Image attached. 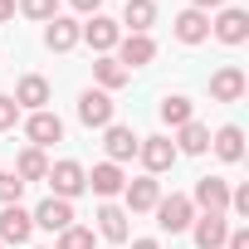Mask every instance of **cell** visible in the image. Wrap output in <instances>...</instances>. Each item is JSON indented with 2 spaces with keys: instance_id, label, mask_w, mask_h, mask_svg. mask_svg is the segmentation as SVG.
Masks as SVG:
<instances>
[{
  "instance_id": "1",
  "label": "cell",
  "mask_w": 249,
  "mask_h": 249,
  "mask_svg": "<svg viewBox=\"0 0 249 249\" xmlns=\"http://www.w3.org/2000/svg\"><path fill=\"white\" fill-rule=\"evenodd\" d=\"M152 210H157V225H161L166 234H181V230H191V220H196L191 196H166V200H157Z\"/></svg>"
},
{
  "instance_id": "2",
  "label": "cell",
  "mask_w": 249,
  "mask_h": 249,
  "mask_svg": "<svg viewBox=\"0 0 249 249\" xmlns=\"http://www.w3.org/2000/svg\"><path fill=\"white\" fill-rule=\"evenodd\" d=\"M49 186H54V196L59 200H73L78 191H88V171L78 166V161H59V166H49V176H44Z\"/></svg>"
},
{
  "instance_id": "3",
  "label": "cell",
  "mask_w": 249,
  "mask_h": 249,
  "mask_svg": "<svg viewBox=\"0 0 249 249\" xmlns=\"http://www.w3.org/2000/svg\"><path fill=\"white\" fill-rule=\"evenodd\" d=\"M137 157H142V166H147V171L157 176V171H171L181 152H176V142H171V137H142Z\"/></svg>"
},
{
  "instance_id": "4",
  "label": "cell",
  "mask_w": 249,
  "mask_h": 249,
  "mask_svg": "<svg viewBox=\"0 0 249 249\" xmlns=\"http://www.w3.org/2000/svg\"><path fill=\"white\" fill-rule=\"evenodd\" d=\"M191 205H200L205 215H225V210H230V181H220V176H200Z\"/></svg>"
},
{
  "instance_id": "5",
  "label": "cell",
  "mask_w": 249,
  "mask_h": 249,
  "mask_svg": "<svg viewBox=\"0 0 249 249\" xmlns=\"http://www.w3.org/2000/svg\"><path fill=\"white\" fill-rule=\"evenodd\" d=\"M25 137H30V147H54V142H64V122L54 117V112H30V122H25Z\"/></svg>"
},
{
  "instance_id": "6",
  "label": "cell",
  "mask_w": 249,
  "mask_h": 249,
  "mask_svg": "<svg viewBox=\"0 0 249 249\" xmlns=\"http://www.w3.org/2000/svg\"><path fill=\"white\" fill-rule=\"evenodd\" d=\"M78 122H83V127H107V122H112V98L103 88H88L78 98Z\"/></svg>"
},
{
  "instance_id": "7",
  "label": "cell",
  "mask_w": 249,
  "mask_h": 249,
  "mask_svg": "<svg viewBox=\"0 0 249 249\" xmlns=\"http://www.w3.org/2000/svg\"><path fill=\"white\" fill-rule=\"evenodd\" d=\"M244 88H249V83H244V73H239L234 64H225V69L210 73V98H215V103H239Z\"/></svg>"
},
{
  "instance_id": "8",
  "label": "cell",
  "mask_w": 249,
  "mask_h": 249,
  "mask_svg": "<svg viewBox=\"0 0 249 249\" xmlns=\"http://www.w3.org/2000/svg\"><path fill=\"white\" fill-rule=\"evenodd\" d=\"M78 39H88L98 54H107V49L122 39V30H117V20H107V15H93L88 25H78Z\"/></svg>"
},
{
  "instance_id": "9",
  "label": "cell",
  "mask_w": 249,
  "mask_h": 249,
  "mask_svg": "<svg viewBox=\"0 0 249 249\" xmlns=\"http://www.w3.org/2000/svg\"><path fill=\"white\" fill-rule=\"evenodd\" d=\"M30 220H35L39 230H54V234H64V230L73 225V205H69V200H59V196H49V200H44V205H39Z\"/></svg>"
},
{
  "instance_id": "10",
  "label": "cell",
  "mask_w": 249,
  "mask_h": 249,
  "mask_svg": "<svg viewBox=\"0 0 249 249\" xmlns=\"http://www.w3.org/2000/svg\"><path fill=\"white\" fill-rule=\"evenodd\" d=\"M117 44H122V54H117V64L127 69V73H132V69H147V64L157 59V44H152L147 35H127V39H117Z\"/></svg>"
},
{
  "instance_id": "11",
  "label": "cell",
  "mask_w": 249,
  "mask_h": 249,
  "mask_svg": "<svg viewBox=\"0 0 249 249\" xmlns=\"http://www.w3.org/2000/svg\"><path fill=\"white\" fill-rule=\"evenodd\" d=\"M171 30H176L181 44H200V39H210V15L205 10H181L171 20Z\"/></svg>"
},
{
  "instance_id": "12",
  "label": "cell",
  "mask_w": 249,
  "mask_h": 249,
  "mask_svg": "<svg viewBox=\"0 0 249 249\" xmlns=\"http://www.w3.org/2000/svg\"><path fill=\"white\" fill-rule=\"evenodd\" d=\"M191 230H196V249H220L230 239V220L225 215H200V220H191Z\"/></svg>"
},
{
  "instance_id": "13",
  "label": "cell",
  "mask_w": 249,
  "mask_h": 249,
  "mask_svg": "<svg viewBox=\"0 0 249 249\" xmlns=\"http://www.w3.org/2000/svg\"><path fill=\"white\" fill-rule=\"evenodd\" d=\"M30 230H35V220H30L20 205H5V210H0V244H25Z\"/></svg>"
},
{
  "instance_id": "14",
  "label": "cell",
  "mask_w": 249,
  "mask_h": 249,
  "mask_svg": "<svg viewBox=\"0 0 249 249\" xmlns=\"http://www.w3.org/2000/svg\"><path fill=\"white\" fill-rule=\"evenodd\" d=\"M210 30H215L220 44H244V39H249V15H244V10H220V20H215Z\"/></svg>"
},
{
  "instance_id": "15",
  "label": "cell",
  "mask_w": 249,
  "mask_h": 249,
  "mask_svg": "<svg viewBox=\"0 0 249 249\" xmlns=\"http://www.w3.org/2000/svg\"><path fill=\"white\" fill-rule=\"evenodd\" d=\"M44 103H49V83H44L39 73L20 78V88H15V107H30V112H44Z\"/></svg>"
},
{
  "instance_id": "16",
  "label": "cell",
  "mask_w": 249,
  "mask_h": 249,
  "mask_svg": "<svg viewBox=\"0 0 249 249\" xmlns=\"http://www.w3.org/2000/svg\"><path fill=\"white\" fill-rule=\"evenodd\" d=\"M103 147H107V157H112V161H127V157H137V147H142V137H137L132 127H107V137H103Z\"/></svg>"
},
{
  "instance_id": "17",
  "label": "cell",
  "mask_w": 249,
  "mask_h": 249,
  "mask_svg": "<svg viewBox=\"0 0 249 249\" xmlns=\"http://www.w3.org/2000/svg\"><path fill=\"white\" fill-rule=\"evenodd\" d=\"M98 234L112 239V244H127V210L103 205V210H98Z\"/></svg>"
},
{
  "instance_id": "18",
  "label": "cell",
  "mask_w": 249,
  "mask_h": 249,
  "mask_svg": "<svg viewBox=\"0 0 249 249\" xmlns=\"http://www.w3.org/2000/svg\"><path fill=\"white\" fill-rule=\"evenodd\" d=\"M88 186H93V196H117L122 186H127V181H122V171H117V161H103V166H93V176H88Z\"/></svg>"
},
{
  "instance_id": "19",
  "label": "cell",
  "mask_w": 249,
  "mask_h": 249,
  "mask_svg": "<svg viewBox=\"0 0 249 249\" xmlns=\"http://www.w3.org/2000/svg\"><path fill=\"white\" fill-rule=\"evenodd\" d=\"M44 44H49L54 54H69V49L78 44V25H73V20H59V15H54V20H49V30H44Z\"/></svg>"
},
{
  "instance_id": "20",
  "label": "cell",
  "mask_w": 249,
  "mask_h": 249,
  "mask_svg": "<svg viewBox=\"0 0 249 249\" xmlns=\"http://www.w3.org/2000/svg\"><path fill=\"white\" fill-rule=\"evenodd\" d=\"M122 191H127V210H152V205L161 200V191H157V181H152V176H142V181H127Z\"/></svg>"
},
{
  "instance_id": "21",
  "label": "cell",
  "mask_w": 249,
  "mask_h": 249,
  "mask_svg": "<svg viewBox=\"0 0 249 249\" xmlns=\"http://www.w3.org/2000/svg\"><path fill=\"white\" fill-rule=\"evenodd\" d=\"M210 147H215L220 161H239V157H244V132H239V127H220V132L210 137Z\"/></svg>"
},
{
  "instance_id": "22",
  "label": "cell",
  "mask_w": 249,
  "mask_h": 249,
  "mask_svg": "<svg viewBox=\"0 0 249 249\" xmlns=\"http://www.w3.org/2000/svg\"><path fill=\"white\" fill-rule=\"evenodd\" d=\"M15 176H20L25 186H30V181H44V176H49L44 152H39V147H25V152H20V161H15Z\"/></svg>"
},
{
  "instance_id": "23",
  "label": "cell",
  "mask_w": 249,
  "mask_h": 249,
  "mask_svg": "<svg viewBox=\"0 0 249 249\" xmlns=\"http://www.w3.org/2000/svg\"><path fill=\"white\" fill-rule=\"evenodd\" d=\"M152 20H157V5H152V0H127V10H122V25H127L132 35H147V30H152Z\"/></svg>"
},
{
  "instance_id": "24",
  "label": "cell",
  "mask_w": 249,
  "mask_h": 249,
  "mask_svg": "<svg viewBox=\"0 0 249 249\" xmlns=\"http://www.w3.org/2000/svg\"><path fill=\"white\" fill-rule=\"evenodd\" d=\"M161 122H166V127H186V122H191V98H181V93L161 98Z\"/></svg>"
},
{
  "instance_id": "25",
  "label": "cell",
  "mask_w": 249,
  "mask_h": 249,
  "mask_svg": "<svg viewBox=\"0 0 249 249\" xmlns=\"http://www.w3.org/2000/svg\"><path fill=\"white\" fill-rule=\"evenodd\" d=\"M93 73H98V83H103V88H122V83H127V78H132L127 69H122V64L112 59V54H103V59L93 64Z\"/></svg>"
},
{
  "instance_id": "26",
  "label": "cell",
  "mask_w": 249,
  "mask_h": 249,
  "mask_svg": "<svg viewBox=\"0 0 249 249\" xmlns=\"http://www.w3.org/2000/svg\"><path fill=\"white\" fill-rule=\"evenodd\" d=\"M176 152H191V157L210 152V132L200 127V122H186V127H181V142H176Z\"/></svg>"
},
{
  "instance_id": "27",
  "label": "cell",
  "mask_w": 249,
  "mask_h": 249,
  "mask_svg": "<svg viewBox=\"0 0 249 249\" xmlns=\"http://www.w3.org/2000/svg\"><path fill=\"white\" fill-rule=\"evenodd\" d=\"M54 249H93V230H83V225H69L64 234H59V244Z\"/></svg>"
},
{
  "instance_id": "28",
  "label": "cell",
  "mask_w": 249,
  "mask_h": 249,
  "mask_svg": "<svg viewBox=\"0 0 249 249\" xmlns=\"http://www.w3.org/2000/svg\"><path fill=\"white\" fill-rule=\"evenodd\" d=\"M20 196H25V181L15 171H0V205H20Z\"/></svg>"
},
{
  "instance_id": "29",
  "label": "cell",
  "mask_w": 249,
  "mask_h": 249,
  "mask_svg": "<svg viewBox=\"0 0 249 249\" xmlns=\"http://www.w3.org/2000/svg\"><path fill=\"white\" fill-rule=\"evenodd\" d=\"M20 10H25L30 20H44V25H49V20L59 15V0H20Z\"/></svg>"
},
{
  "instance_id": "30",
  "label": "cell",
  "mask_w": 249,
  "mask_h": 249,
  "mask_svg": "<svg viewBox=\"0 0 249 249\" xmlns=\"http://www.w3.org/2000/svg\"><path fill=\"white\" fill-rule=\"evenodd\" d=\"M15 122H20V107H15V98H5V93H0V132H5V127H15Z\"/></svg>"
},
{
  "instance_id": "31",
  "label": "cell",
  "mask_w": 249,
  "mask_h": 249,
  "mask_svg": "<svg viewBox=\"0 0 249 249\" xmlns=\"http://www.w3.org/2000/svg\"><path fill=\"white\" fill-rule=\"evenodd\" d=\"M230 210H234V215H249V186L230 191Z\"/></svg>"
},
{
  "instance_id": "32",
  "label": "cell",
  "mask_w": 249,
  "mask_h": 249,
  "mask_svg": "<svg viewBox=\"0 0 249 249\" xmlns=\"http://www.w3.org/2000/svg\"><path fill=\"white\" fill-rule=\"evenodd\" d=\"M225 249H249V230H230V239H225Z\"/></svg>"
},
{
  "instance_id": "33",
  "label": "cell",
  "mask_w": 249,
  "mask_h": 249,
  "mask_svg": "<svg viewBox=\"0 0 249 249\" xmlns=\"http://www.w3.org/2000/svg\"><path fill=\"white\" fill-rule=\"evenodd\" d=\"M215 5H225V0H191V10H205V15H210Z\"/></svg>"
},
{
  "instance_id": "34",
  "label": "cell",
  "mask_w": 249,
  "mask_h": 249,
  "mask_svg": "<svg viewBox=\"0 0 249 249\" xmlns=\"http://www.w3.org/2000/svg\"><path fill=\"white\" fill-rule=\"evenodd\" d=\"M98 5H103V0H73V10H83V15H88V10H98Z\"/></svg>"
},
{
  "instance_id": "35",
  "label": "cell",
  "mask_w": 249,
  "mask_h": 249,
  "mask_svg": "<svg viewBox=\"0 0 249 249\" xmlns=\"http://www.w3.org/2000/svg\"><path fill=\"white\" fill-rule=\"evenodd\" d=\"M15 15V0H0V20H10Z\"/></svg>"
},
{
  "instance_id": "36",
  "label": "cell",
  "mask_w": 249,
  "mask_h": 249,
  "mask_svg": "<svg viewBox=\"0 0 249 249\" xmlns=\"http://www.w3.org/2000/svg\"><path fill=\"white\" fill-rule=\"evenodd\" d=\"M132 249H161L157 239H132Z\"/></svg>"
}]
</instances>
